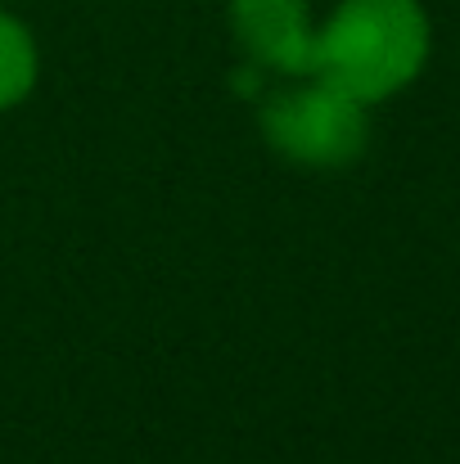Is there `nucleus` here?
Wrapping results in <instances>:
<instances>
[{
    "mask_svg": "<svg viewBox=\"0 0 460 464\" xmlns=\"http://www.w3.org/2000/svg\"><path fill=\"white\" fill-rule=\"evenodd\" d=\"M429 59V18L420 0H343L320 23L316 77L366 109L397 95Z\"/></svg>",
    "mask_w": 460,
    "mask_h": 464,
    "instance_id": "f257e3e1",
    "label": "nucleus"
},
{
    "mask_svg": "<svg viewBox=\"0 0 460 464\" xmlns=\"http://www.w3.org/2000/svg\"><path fill=\"white\" fill-rule=\"evenodd\" d=\"M262 131L271 150L303 167H347L370 140L366 104L343 95L320 77H299V86L271 91L262 104Z\"/></svg>",
    "mask_w": 460,
    "mask_h": 464,
    "instance_id": "f03ea898",
    "label": "nucleus"
},
{
    "mask_svg": "<svg viewBox=\"0 0 460 464\" xmlns=\"http://www.w3.org/2000/svg\"><path fill=\"white\" fill-rule=\"evenodd\" d=\"M230 27L258 68L285 77H316L320 27L307 0H230Z\"/></svg>",
    "mask_w": 460,
    "mask_h": 464,
    "instance_id": "7ed1b4c3",
    "label": "nucleus"
},
{
    "mask_svg": "<svg viewBox=\"0 0 460 464\" xmlns=\"http://www.w3.org/2000/svg\"><path fill=\"white\" fill-rule=\"evenodd\" d=\"M32 86H36V41L18 18L0 14V113L23 104Z\"/></svg>",
    "mask_w": 460,
    "mask_h": 464,
    "instance_id": "20e7f679",
    "label": "nucleus"
}]
</instances>
